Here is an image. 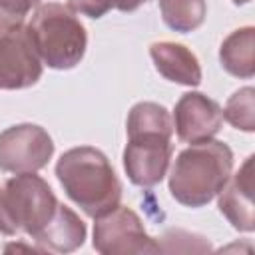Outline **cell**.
Returning <instances> with one entry per match:
<instances>
[{"instance_id":"1","label":"cell","mask_w":255,"mask_h":255,"mask_svg":"<svg viewBox=\"0 0 255 255\" xmlns=\"http://www.w3.org/2000/svg\"><path fill=\"white\" fill-rule=\"evenodd\" d=\"M128 143L124 149V169L137 187L157 185L173 153V122L169 112L155 102H139L128 114Z\"/></svg>"},{"instance_id":"2","label":"cell","mask_w":255,"mask_h":255,"mask_svg":"<svg viewBox=\"0 0 255 255\" xmlns=\"http://www.w3.org/2000/svg\"><path fill=\"white\" fill-rule=\"evenodd\" d=\"M56 177L66 195L92 219L120 205L122 183L106 153L92 145L64 151L56 163Z\"/></svg>"},{"instance_id":"3","label":"cell","mask_w":255,"mask_h":255,"mask_svg":"<svg viewBox=\"0 0 255 255\" xmlns=\"http://www.w3.org/2000/svg\"><path fill=\"white\" fill-rule=\"evenodd\" d=\"M233 171V151L225 141L191 143L177 153L169 171L171 197L191 209L207 205L227 183Z\"/></svg>"},{"instance_id":"4","label":"cell","mask_w":255,"mask_h":255,"mask_svg":"<svg viewBox=\"0 0 255 255\" xmlns=\"http://www.w3.org/2000/svg\"><path fill=\"white\" fill-rule=\"evenodd\" d=\"M26 30L38 58L52 70H72L86 54V28L64 4H40Z\"/></svg>"},{"instance_id":"5","label":"cell","mask_w":255,"mask_h":255,"mask_svg":"<svg viewBox=\"0 0 255 255\" xmlns=\"http://www.w3.org/2000/svg\"><path fill=\"white\" fill-rule=\"evenodd\" d=\"M2 199L16 233L22 231L34 241L46 231L62 205L52 187L36 171L10 177L2 187Z\"/></svg>"},{"instance_id":"6","label":"cell","mask_w":255,"mask_h":255,"mask_svg":"<svg viewBox=\"0 0 255 255\" xmlns=\"http://www.w3.org/2000/svg\"><path fill=\"white\" fill-rule=\"evenodd\" d=\"M92 245L102 255H128V253H159V243L147 235L139 215L126 207L114 209L96 217Z\"/></svg>"},{"instance_id":"7","label":"cell","mask_w":255,"mask_h":255,"mask_svg":"<svg viewBox=\"0 0 255 255\" xmlns=\"http://www.w3.org/2000/svg\"><path fill=\"white\" fill-rule=\"evenodd\" d=\"M54 155L50 133L36 124H18L0 131V169L32 173L48 165Z\"/></svg>"},{"instance_id":"8","label":"cell","mask_w":255,"mask_h":255,"mask_svg":"<svg viewBox=\"0 0 255 255\" xmlns=\"http://www.w3.org/2000/svg\"><path fill=\"white\" fill-rule=\"evenodd\" d=\"M42 76L38 58L26 26L0 30V90H24Z\"/></svg>"},{"instance_id":"9","label":"cell","mask_w":255,"mask_h":255,"mask_svg":"<svg viewBox=\"0 0 255 255\" xmlns=\"http://www.w3.org/2000/svg\"><path fill=\"white\" fill-rule=\"evenodd\" d=\"M171 122L183 143H199L213 139V135L221 129L223 110L205 94L187 92L177 100Z\"/></svg>"},{"instance_id":"10","label":"cell","mask_w":255,"mask_h":255,"mask_svg":"<svg viewBox=\"0 0 255 255\" xmlns=\"http://www.w3.org/2000/svg\"><path fill=\"white\" fill-rule=\"evenodd\" d=\"M219 195V211L231 223L233 229L241 233H251L255 229L253 213V155H249L239 171L227 179Z\"/></svg>"},{"instance_id":"11","label":"cell","mask_w":255,"mask_h":255,"mask_svg":"<svg viewBox=\"0 0 255 255\" xmlns=\"http://www.w3.org/2000/svg\"><path fill=\"white\" fill-rule=\"evenodd\" d=\"M149 56L155 64V70L169 82L181 86H199L201 84V66L197 56L175 42H153L149 46Z\"/></svg>"},{"instance_id":"12","label":"cell","mask_w":255,"mask_h":255,"mask_svg":"<svg viewBox=\"0 0 255 255\" xmlns=\"http://www.w3.org/2000/svg\"><path fill=\"white\" fill-rule=\"evenodd\" d=\"M86 223L80 219L76 211H72L68 205H60L56 217L46 227V231L38 237L40 249L56 251V253H72L86 241Z\"/></svg>"},{"instance_id":"13","label":"cell","mask_w":255,"mask_h":255,"mask_svg":"<svg viewBox=\"0 0 255 255\" xmlns=\"http://www.w3.org/2000/svg\"><path fill=\"white\" fill-rule=\"evenodd\" d=\"M219 62L223 70L235 78H253L255 74V28L245 26L231 32L221 48Z\"/></svg>"},{"instance_id":"14","label":"cell","mask_w":255,"mask_h":255,"mask_svg":"<svg viewBox=\"0 0 255 255\" xmlns=\"http://www.w3.org/2000/svg\"><path fill=\"white\" fill-rule=\"evenodd\" d=\"M159 10L165 26L181 34L197 30L207 14L205 0H159Z\"/></svg>"},{"instance_id":"15","label":"cell","mask_w":255,"mask_h":255,"mask_svg":"<svg viewBox=\"0 0 255 255\" xmlns=\"http://www.w3.org/2000/svg\"><path fill=\"white\" fill-rule=\"evenodd\" d=\"M223 120L241 131L255 129V90L251 86L237 90L227 100L223 108Z\"/></svg>"},{"instance_id":"16","label":"cell","mask_w":255,"mask_h":255,"mask_svg":"<svg viewBox=\"0 0 255 255\" xmlns=\"http://www.w3.org/2000/svg\"><path fill=\"white\" fill-rule=\"evenodd\" d=\"M42 0H0V30L24 26L26 16L40 6Z\"/></svg>"},{"instance_id":"17","label":"cell","mask_w":255,"mask_h":255,"mask_svg":"<svg viewBox=\"0 0 255 255\" xmlns=\"http://www.w3.org/2000/svg\"><path fill=\"white\" fill-rule=\"evenodd\" d=\"M116 0H68V8L88 18H102L114 8Z\"/></svg>"},{"instance_id":"18","label":"cell","mask_w":255,"mask_h":255,"mask_svg":"<svg viewBox=\"0 0 255 255\" xmlns=\"http://www.w3.org/2000/svg\"><path fill=\"white\" fill-rule=\"evenodd\" d=\"M0 233L2 235H16V229L8 217V211L4 207V199H2V187H0Z\"/></svg>"},{"instance_id":"19","label":"cell","mask_w":255,"mask_h":255,"mask_svg":"<svg viewBox=\"0 0 255 255\" xmlns=\"http://www.w3.org/2000/svg\"><path fill=\"white\" fill-rule=\"evenodd\" d=\"M147 0H116V4H114V8H118V10H122V12H133V10H137L141 4H145Z\"/></svg>"},{"instance_id":"20","label":"cell","mask_w":255,"mask_h":255,"mask_svg":"<svg viewBox=\"0 0 255 255\" xmlns=\"http://www.w3.org/2000/svg\"><path fill=\"white\" fill-rule=\"evenodd\" d=\"M233 4H237V6H243V4H249L251 0H231Z\"/></svg>"}]
</instances>
